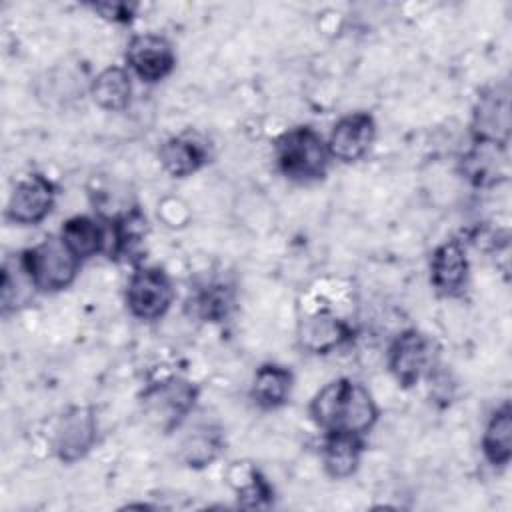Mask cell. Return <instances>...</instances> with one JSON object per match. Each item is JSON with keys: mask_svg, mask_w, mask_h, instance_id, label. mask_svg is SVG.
Masks as SVG:
<instances>
[{"mask_svg": "<svg viewBox=\"0 0 512 512\" xmlns=\"http://www.w3.org/2000/svg\"><path fill=\"white\" fill-rule=\"evenodd\" d=\"M98 440V420L92 406H72L66 410L52 434L54 456L62 464H74L82 460Z\"/></svg>", "mask_w": 512, "mask_h": 512, "instance_id": "cell-7", "label": "cell"}, {"mask_svg": "<svg viewBox=\"0 0 512 512\" xmlns=\"http://www.w3.org/2000/svg\"><path fill=\"white\" fill-rule=\"evenodd\" d=\"M174 296L172 280L160 266H136L124 290L128 312L142 322L160 320L170 310Z\"/></svg>", "mask_w": 512, "mask_h": 512, "instance_id": "cell-5", "label": "cell"}, {"mask_svg": "<svg viewBox=\"0 0 512 512\" xmlns=\"http://www.w3.org/2000/svg\"><path fill=\"white\" fill-rule=\"evenodd\" d=\"M354 330L330 312H314L298 326V342L310 354H330L352 338Z\"/></svg>", "mask_w": 512, "mask_h": 512, "instance_id": "cell-14", "label": "cell"}, {"mask_svg": "<svg viewBox=\"0 0 512 512\" xmlns=\"http://www.w3.org/2000/svg\"><path fill=\"white\" fill-rule=\"evenodd\" d=\"M38 292L26 264L22 252L6 256L2 264V312H16L24 308L32 296Z\"/></svg>", "mask_w": 512, "mask_h": 512, "instance_id": "cell-20", "label": "cell"}, {"mask_svg": "<svg viewBox=\"0 0 512 512\" xmlns=\"http://www.w3.org/2000/svg\"><path fill=\"white\" fill-rule=\"evenodd\" d=\"M126 68L146 84L162 82L176 68V52L168 38L154 32L134 34L126 44Z\"/></svg>", "mask_w": 512, "mask_h": 512, "instance_id": "cell-8", "label": "cell"}, {"mask_svg": "<svg viewBox=\"0 0 512 512\" xmlns=\"http://www.w3.org/2000/svg\"><path fill=\"white\" fill-rule=\"evenodd\" d=\"M224 450V436L218 428L210 424H202L192 428L182 444H180V458L190 468H204L210 466Z\"/></svg>", "mask_w": 512, "mask_h": 512, "instance_id": "cell-21", "label": "cell"}, {"mask_svg": "<svg viewBox=\"0 0 512 512\" xmlns=\"http://www.w3.org/2000/svg\"><path fill=\"white\" fill-rule=\"evenodd\" d=\"M376 140V120L366 110H356L340 116L326 140L330 158L344 164L362 160Z\"/></svg>", "mask_w": 512, "mask_h": 512, "instance_id": "cell-11", "label": "cell"}, {"mask_svg": "<svg viewBox=\"0 0 512 512\" xmlns=\"http://www.w3.org/2000/svg\"><path fill=\"white\" fill-rule=\"evenodd\" d=\"M198 400V386L182 376H166L144 388L140 404L160 432H174L190 416Z\"/></svg>", "mask_w": 512, "mask_h": 512, "instance_id": "cell-3", "label": "cell"}, {"mask_svg": "<svg viewBox=\"0 0 512 512\" xmlns=\"http://www.w3.org/2000/svg\"><path fill=\"white\" fill-rule=\"evenodd\" d=\"M58 236L72 250V254L82 262L88 258H94L96 254L106 252V222H104V218L76 214L62 224Z\"/></svg>", "mask_w": 512, "mask_h": 512, "instance_id": "cell-17", "label": "cell"}, {"mask_svg": "<svg viewBox=\"0 0 512 512\" xmlns=\"http://www.w3.org/2000/svg\"><path fill=\"white\" fill-rule=\"evenodd\" d=\"M468 252L462 240L450 238L438 244L430 256V284L438 296L458 298L468 286Z\"/></svg>", "mask_w": 512, "mask_h": 512, "instance_id": "cell-12", "label": "cell"}, {"mask_svg": "<svg viewBox=\"0 0 512 512\" xmlns=\"http://www.w3.org/2000/svg\"><path fill=\"white\" fill-rule=\"evenodd\" d=\"M158 160L172 178H188L210 162V146L200 134L182 132L160 144Z\"/></svg>", "mask_w": 512, "mask_h": 512, "instance_id": "cell-13", "label": "cell"}, {"mask_svg": "<svg viewBox=\"0 0 512 512\" xmlns=\"http://www.w3.org/2000/svg\"><path fill=\"white\" fill-rule=\"evenodd\" d=\"M312 422L326 432L364 436L378 420V406L370 390L352 378H336L324 384L308 406Z\"/></svg>", "mask_w": 512, "mask_h": 512, "instance_id": "cell-1", "label": "cell"}, {"mask_svg": "<svg viewBox=\"0 0 512 512\" xmlns=\"http://www.w3.org/2000/svg\"><path fill=\"white\" fill-rule=\"evenodd\" d=\"M292 388V370L276 362H266L254 372L250 398L262 410H278L290 400Z\"/></svg>", "mask_w": 512, "mask_h": 512, "instance_id": "cell-16", "label": "cell"}, {"mask_svg": "<svg viewBox=\"0 0 512 512\" xmlns=\"http://www.w3.org/2000/svg\"><path fill=\"white\" fill-rule=\"evenodd\" d=\"M364 452V440L356 434H344V432H326L322 440V466L324 472L332 480H346L350 478L362 460Z\"/></svg>", "mask_w": 512, "mask_h": 512, "instance_id": "cell-15", "label": "cell"}, {"mask_svg": "<svg viewBox=\"0 0 512 512\" xmlns=\"http://www.w3.org/2000/svg\"><path fill=\"white\" fill-rule=\"evenodd\" d=\"M24 264L42 294H56L72 286L80 272L82 260L62 242L60 236H46L32 248L22 250Z\"/></svg>", "mask_w": 512, "mask_h": 512, "instance_id": "cell-4", "label": "cell"}, {"mask_svg": "<svg viewBox=\"0 0 512 512\" xmlns=\"http://www.w3.org/2000/svg\"><path fill=\"white\" fill-rule=\"evenodd\" d=\"M472 140L506 148L510 140V84L506 80L486 86L472 108Z\"/></svg>", "mask_w": 512, "mask_h": 512, "instance_id": "cell-6", "label": "cell"}, {"mask_svg": "<svg viewBox=\"0 0 512 512\" xmlns=\"http://www.w3.org/2000/svg\"><path fill=\"white\" fill-rule=\"evenodd\" d=\"M274 160L278 172L296 184H312L326 176L330 152L324 136L308 126H292L274 142Z\"/></svg>", "mask_w": 512, "mask_h": 512, "instance_id": "cell-2", "label": "cell"}, {"mask_svg": "<svg viewBox=\"0 0 512 512\" xmlns=\"http://www.w3.org/2000/svg\"><path fill=\"white\" fill-rule=\"evenodd\" d=\"M54 204V182L48 176L34 172L16 182L6 204V218L18 226H36L52 212Z\"/></svg>", "mask_w": 512, "mask_h": 512, "instance_id": "cell-10", "label": "cell"}, {"mask_svg": "<svg viewBox=\"0 0 512 512\" xmlns=\"http://www.w3.org/2000/svg\"><path fill=\"white\" fill-rule=\"evenodd\" d=\"M192 306L198 318L206 322H222L234 308V290L224 282H210L196 292Z\"/></svg>", "mask_w": 512, "mask_h": 512, "instance_id": "cell-23", "label": "cell"}, {"mask_svg": "<svg viewBox=\"0 0 512 512\" xmlns=\"http://www.w3.org/2000/svg\"><path fill=\"white\" fill-rule=\"evenodd\" d=\"M236 476L230 478L238 504L244 508H266L274 500V488L254 466H234Z\"/></svg>", "mask_w": 512, "mask_h": 512, "instance_id": "cell-22", "label": "cell"}, {"mask_svg": "<svg viewBox=\"0 0 512 512\" xmlns=\"http://www.w3.org/2000/svg\"><path fill=\"white\" fill-rule=\"evenodd\" d=\"M92 102L106 112H122L132 100V74L122 66H108L90 82Z\"/></svg>", "mask_w": 512, "mask_h": 512, "instance_id": "cell-18", "label": "cell"}, {"mask_svg": "<svg viewBox=\"0 0 512 512\" xmlns=\"http://www.w3.org/2000/svg\"><path fill=\"white\" fill-rule=\"evenodd\" d=\"M90 8L108 22L128 24L136 18L138 4H132V2H92Z\"/></svg>", "mask_w": 512, "mask_h": 512, "instance_id": "cell-24", "label": "cell"}, {"mask_svg": "<svg viewBox=\"0 0 512 512\" xmlns=\"http://www.w3.org/2000/svg\"><path fill=\"white\" fill-rule=\"evenodd\" d=\"M434 366L432 340L416 328L402 330L388 348V370L402 388L416 386Z\"/></svg>", "mask_w": 512, "mask_h": 512, "instance_id": "cell-9", "label": "cell"}, {"mask_svg": "<svg viewBox=\"0 0 512 512\" xmlns=\"http://www.w3.org/2000/svg\"><path fill=\"white\" fill-rule=\"evenodd\" d=\"M480 446H482V454H484L486 462L492 464L494 468H502L510 462V458H512V410H510L508 402H504L490 414V418L484 426Z\"/></svg>", "mask_w": 512, "mask_h": 512, "instance_id": "cell-19", "label": "cell"}]
</instances>
